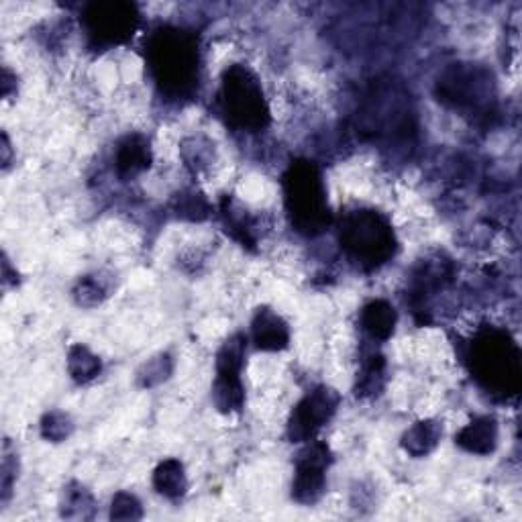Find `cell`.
I'll return each instance as SVG.
<instances>
[{"instance_id": "2e32d148", "label": "cell", "mask_w": 522, "mask_h": 522, "mask_svg": "<svg viewBox=\"0 0 522 522\" xmlns=\"http://www.w3.org/2000/svg\"><path fill=\"white\" fill-rule=\"evenodd\" d=\"M441 437L443 429L437 421H419L402 435V449L412 457H425L439 445Z\"/></svg>"}, {"instance_id": "9c48e42d", "label": "cell", "mask_w": 522, "mask_h": 522, "mask_svg": "<svg viewBox=\"0 0 522 522\" xmlns=\"http://www.w3.org/2000/svg\"><path fill=\"white\" fill-rule=\"evenodd\" d=\"M247 339L243 335L229 337L217 355V380L213 386V402L223 414L239 412L245 402L241 370L245 361Z\"/></svg>"}, {"instance_id": "30bf717a", "label": "cell", "mask_w": 522, "mask_h": 522, "mask_svg": "<svg viewBox=\"0 0 522 522\" xmlns=\"http://www.w3.org/2000/svg\"><path fill=\"white\" fill-rule=\"evenodd\" d=\"M339 394L329 386H319L308 392L292 410L288 421V439L292 443H304L315 437L339 408Z\"/></svg>"}, {"instance_id": "ac0fdd59", "label": "cell", "mask_w": 522, "mask_h": 522, "mask_svg": "<svg viewBox=\"0 0 522 522\" xmlns=\"http://www.w3.org/2000/svg\"><path fill=\"white\" fill-rule=\"evenodd\" d=\"M102 370L100 359L84 345H74L68 353V372L78 384L92 382Z\"/></svg>"}, {"instance_id": "52a82bcc", "label": "cell", "mask_w": 522, "mask_h": 522, "mask_svg": "<svg viewBox=\"0 0 522 522\" xmlns=\"http://www.w3.org/2000/svg\"><path fill=\"white\" fill-rule=\"evenodd\" d=\"M439 100L459 111H480L494 98V76L478 64H453L437 80Z\"/></svg>"}, {"instance_id": "8fae6325", "label": "cell", "mask_w": 522, "mask_h": 522, "mask_svg": "<svg viewBox=\"0 0 522 522\" xmlns=\"http://www.w3.org/2000/svg\"><path fill=\"white\" fill-rule=\"evenodd\" d=\"M331 459V449L325 443H310L298 455L296 476L292 482V498L298 504H315L323 498Z\"/></svg>"}, {"instance_id": "484cf974", "label": "cell", "mask_w": 522, "mask_h": 522, "mask_svg": "<svg viewBox=\"0 0 522 522\" xmlns=\"http://www.w3.org/2000/svg\"><path fill=\"white\" fill-rule=\"evenodd\" d=\"M74 296H76V302L80 306H96L98 302H102V298L107 296V294H104V288H102V284L98 280L88 276V278L78 282V286L74 290Z\"/></svg>"}, {"instance_id": "277c9868", "label": "cell", "mask_w": 522, "mask_h": 522, "mask_svg": "<svg viewBox=\"0 0 522 522\" xmlns=\"http://www.w3.org/2000/svg\"><path fill=\"white\" fill-rule=\"evenodd\" d=\"M284 200L292 227L306 235L317 237L331 223V208L321 170L310 160H296L284 174Z\"/></svg>"}, {"instance_id": "7402d4cb", "label": "cell", "mask_w": 522, "mask_h": 522, "mask_svg": "<svg viewBox=\"0 0 522 522\" xmlns=\"http://www.w3.org/2000/svg\"><path fill=\"white\" fill-rule=\"evenodd\" d=\"M176 213L186 221H202L211 213V204L200 192H184L176 200Z\"/></svg>"}, {"instance_id": "7a4b0ae2", "label": "cell", "mask_w": 522, "mask_h": 522, "mask_svg": "<svg viewBox=\"0 0 522 522\" xmlns=\"http://www.w3.org/2000/svg\"><path fill=\"white\" fill-rule=\"evenodd\" d=\"M355 129L361 137L388 147L410 143L416 125L408 90L394 78L374 80L359 102Z\"/></svg>"}, {"instance_id": "ffe728a7", "label": "cell", "mask_w": 522, "mask_h": 522, "mask_svg": "<svg viewBox=\"0 0 522 522\" xmlns=\"http://www.w3.org/2000/svg\"><path fill=\"white\" fill-rule=\"evenodd\" d=\"M223 217H225L227 233H231L237 241H241L247 247H251L255 243L253 225H251L249 217L243 211H237L235 204L229 198L223 200Z\"/></svg>"}, {"instance_id": "d6986e66", "label": "cell", "mask_w": 522, "mask_h": 522, "mask_svg": "<svg viewBox=\"0 0 522 522\" xmlns=\"http://www.w3.org/2000/svg\"><path fill=\"white\" fill-rule=\"evenodd\" d=\"M386 382V359L372 355L363 365L361 380L357 384V396H376L382 392Z\"/></svg>"}, {"instance_id": "4316f807", "label": "cell", "mask_w": 522, "mask_h": 522, "mask_svg": "<svg viewBox=\"0 0 522 522\" xmlns=\"http://www.w3.org/2000/svg\"><path fill=\"white\" fill-rule=\"evenodd\" d=\"M5 164H9V139L5 135Z\"/></svg>"}, {"instance_id": "4fadbf2b", "label": "cell", "mask_w": 522, "mask_h": 522, "mask_svg": "<svg viewBox=\"0 0 522 522\" xmlns=\"http://www.w3.org/2000/svg\"><path fill=\"white\" fill-rule=\"evenodd\" d=\"M151 166V147L143 135H127L117 147V174L133 180Z\"/></svg>"}, {"instance_id": "44dd1931", "label": "cell", "mask_w": 522, "mask_h": 522, "mask_svg": "<svg viewBox=\"0 0 522 522\" xmlns=\"http://www.w3.org/2000/svg\"><path fill=\"white\" fill-rule=\"evenodd\" d=\"M92 508H94V500L86 488L70 486L66 490L64 506H62V514L66 518H90Z\"/></svg>"}, {"instance_id": "3957f363", "label": "cell", "mask_w": 522, "mask_h": 522, "mask_svg": "<svg viewBox=\"0 0 522 522\" xmlns=\"http://www.w3.org/2000/svg\"><path fill=\"white\" fill-rule=\"evenodd\" d=\"M469 370L478 384L494 396H516L520 390V349L502 329L486 327L469 343Z\"/></svg>"}, {"instance_id": "cb8c5ba5", "label": "cell", "mask_w": 522, "mask_h": 522, "mask_svg": "<svg viewBox=\"0 0 522 522\" xmlns=\"http://www.w3.org/2000/svg\"><path fill=\"white\" fill-rule=\"evenodd\" d=\"M72 429H74V425L70 421V416L60 410L45 414L41 421V437L47 441H54V443L66 441L70 437Z\"/></svg>"}, {"instance_id": "5b68a950", "label": "cell", "mask_w": 522, "mask_h": 522, "mask_svg": "<svg viewBox=\"0 0 522 522\" xmlns=\"http://www.w3.org/2000/svg\"><path fill=\"white\" fill-rule=\"evenodd\" d=\"M339 243L363 270L384 266L396 253V235L390 221L372 208H359L341 219Z\"/></svg>"}, {"instance_id": "d4e9b609", "label": "cell", "mask_w": 522, "mask_h": 522, "mask_svg": "<svg viewBox=\"0 0 522 522\" xmlns=\"http://www.w3.org/2000/svg\"><path fill=\"white\" fill-rule=\"evenodd\" d=\"M143 516L141 502L129 494V492H119L113 498L111 504V518L113 520H139Z\"/></svg>"}, {"instance_id": "6da1fadb", "label": "cell", "mask_w": 522, "mask_h": 522, "mask_svg": "<svg viewBox=\"0 0 522 522\" xmlns=\"http://www.w3.org/2000/svg\"><path fill=\"white\" fill-rule=\"evenodd\" d=\"M149 74L168 98H190L198 88V41L192 33L164 25L155 29L145 43Z\"/></svg>"}, {"instance_id": "8992f818", "label": "cell", "mask_w": 522, "mask_h": 522, "mask_svg": "<svg viewBox=\"0 0 522 522\" xmlns=\"http://www.w3.org/2000/svg\"><path fill=\"white\" fill-rule=\"evenodd\" d=\"M221 104L227 123L239 131H264L270 121V104L259 78L241 64H233L223 74Z\"/></svg>"}, {"instance_id": "9a60e30c", "label": "cell", "mask_w": 522, "mask_h": 522, "mask_svg": "<svg viewBox=\"0 0 522 522\" xmlns=\"http://www.w3.org/2000/svg\"><path fill=\"white\" fill-rule=\"evenodd\" d=\"M359 323L363 327V331L368 333L372 339L378 341H386L392 337L396 323H398V315L390 302L386 300H372L363 306Z\"/></svg>"}, {"instance_id": "5bb4252c", "label": "cell", "mask_w": 522, "mask_h": 522, "mask_svg": "<svg viewBox=\"0 0 522 522\" xmlns=\"http://www.w3.org/2000/svg\"><path fill=\"white\" fill-rule=\"evenodd\" d=\"M455 443L467 453L490 455L498 445V425L490 416H478L457 433Z\"/></svg>"}, {"instance_id": "ba28073f", "label": "cell", "mask_w": 522, "mask_h": 522, "mask_svg": "<svg viewBox=\"0 0 522 522\" xmlns=\"http://www.w3.org/2000/svg\"><path fill=\"white\" fill-rule=\"evenodd\" d=\"M139 21V9L133 3H123V0L92 3L82 13L84 29L90 41L98 47L127 43L135 35Z\"/></svg>"}, {"instance_id": "e0dca14e", "label": "cell", "mask_w": 522, "mask_h": 522, "mask_svg": "<svg viewBox=\"0 0 522 522\" xmlns=\"http://www.w3.org/2000/svg\"><path fill=\"white\" fill-rule=\"evenodd\" d=\"M153 488L166 498H172V500L182 498L188 490L184 465L178 459L162 461L153 472Z\"/></svg>"}, {"instance_id": "7c38bea8", "label": "cell", "mask_w": 522, "mask_h": 522, "mask_svg": "<svg viewBox=\"0 0 522 522\" xmlns=\"http://www.w3.org/2000/svg\"><path fill=\"white\" fill-rule=\"evenodd\" d=\"M251 337L261 351H282L290 343V329L274 310L259 308L251 325Z\"/></svg>"}, {"instance_id": "603a6c76", "label": "cell", "mask_w": 522, "mask_h": 522, "mask_svg": "<svg viewBox=\"0 0 522 522\" xmlns=\"http://www.w3.org/2000/svg\"><path fill=\"white\" fill-rule=\"evenodd\" d=\"M172 376V359L170 355H158L149 359L141 372H139V384L143 388H151V386H158L162 382H166Z\"/></svg>"}]
</instances>
